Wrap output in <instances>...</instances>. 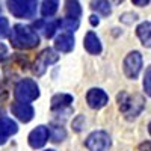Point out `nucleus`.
I'll return each mask as SVG.
<instances>
[{
	"label": "nucleus",
	"mask_w": 151,
	"mask_h": 151,
	"mask_svg": "<svg viewBox=\"0 0 151 151\" xmlns=\"http://www.w3.org/2000/svg\"><path fill=\"white\" fill-rule=\"evenodd\" d=\"M50 137V133H48V129L45 127V125H38L36 129H33L29 134V145L35 150L38 148H42L45 145V142L48 141Z\"/></svg>",
	"instance_id": "nucleus-9"
},
{
	"label": "nucleus",
	"mask_w": 151,
	"mask_h": 151,
	"mask_svg": "<svg viewBox=\"0 0 151 151\" xmlns=\"http://www.w3.org/2000/svg\"><path fill=\"white\" fill-rule=\"evenodd\" d=\"M65 14L68 18H79L82 14V8L79 0H67L65 2Z\"/></svg>",
	"instance_id": "nucleus-16"
},
{
	"label": "nucleus",
	"mask_w": 151,
	"mask_h": 151,
	"mask_svg": "<svg viewBox=\"0 0 151 151\" xmlns=\"http://www.w3.org/2000/svg\"><path fill=\"white\" fill-rule=\"evenodd\" d=\"M6 58H8V48L5 44L0 42V60H5Z\"/></svg>",
	"instance_id": "nucleus-24"
},
{
	"label": "nucleus",
	"mask_w": 151,
	"mask_h": 151,
	"mask_svg": "<svg viewBox=\"0 0 151 151\" xmlns=\"http://www.w3.org/2000/svg\"><path fill=\"white\" fill-rule=\"evenodd\" d=\"M8 9L15 18L29 20L36 14L38 0H8Z\"/></svg>",
	"instance_id": "nucleus-3"
},
{
	"label": "nucleus",
	"mask_w": 151,
	"mask_h": 151,
	"mask_svg": "<svg viewBox=\"0 0 151 151\" xmlns=\"http://www.w3.org/2000/svg\"><path fill=\"white\" fill-rule=\"evenodd\" d=\"M83 45H85L86 52L89 53V55H94V56L100 55V53H101V50H103L101 42H100V38H98L94 32H88V33H86L85 41H83Z\"/></svg>",
	"instance_id": "nucleus-13"
},
{
	"label": "nucleus",
	"mask_w": 151,
	"mask_h": 151,
	"mask_svg": "<svg viewBox=\"0 0 151 151\" xmlns=\"http://www.w3.org/2000/svg\"><path fill=\"white\" fill-rule=\"evenodd\" d=\"M73 95L70 94H56L53 95L52 98V104H50V107H52V110H58V109H64V107H68L71 103H73Z\"/></svg>",
	"instance_id": "nucleus-15"
},
{
	"label": "nucleus",
	"mask_w": 151,
	"mask_h": 151,
	"mask_svg": "<svg viewBox=\"0 0 151 151\" xmlns=\"http://www.w3.org/2000/svg\"><path fill=\"white\" fill-rule=\"evenodd\" d=\"M55 48L58 50V52H62V53H70L74 48V36H73V33H70V32L60 33L55 40Z\"/></svg>",
	"instance_id": "nucleus-12"
},
{
	"label": "nucleus",
	"mask_w": 151,
	"mask_h": 151,
	"mask_svg": "<svg viewBox=\"0 0 151 151\" xmlns=\"http://www.w3.org/2000/svg\"><path fill=\"white\" fill-rule=\"evenodd\" d=\"M11 42L15 48L30 50L40 44V36L30 27L24 24H15L11 32Z\"/></svg>",
	"instance_id": "nucleus-1"
},
{
	"label": "nucleus",
	"mask_w": 151,
	"mask_h": 151,
	"mask_svg": "<svg viewBox=\"0 0 151 151\" xmlns=\"http://www.w3.org/2000/svg\"><path fill=\"white\" fill-rule=\"evenodd\" d=\"M60 24L65 27V30H68V32H74L76 29L79 27V18H67L64 23H60Z\"/></svg>",
	"instance_id": "nucleus-21"
},
{
	"label": "nucleus",
	"mask_w": 151,
	"mask_h": 151,
	"mask_svg": "<svg viewBox=\"0 0 151 151\" xmlns=\"http://www.w3.org/2000/svg\"><path fill=\"white\" fill-rule=\"evenodd\" d=\"M35 26L41 27V30H42L45 38H53V35L56 33L58 27L60 26V21L56 20V21H48V23H38V24H35Z\"/></svg>",
	"instance_id": "nucleus-18"
},
{
	"label": "nucleus",
	"mask_w": 151,
	"mask_h": 151,
	"mask_svg": "<svg viewBox=\"0 0 151 151\" xmlns=\"http://www.w3.org/2000/svg\"><path fill=\"white\" fill-rule=\"evenodd\" d=\"M134 6H139V8H144L150 3V0H132Z\"/></svg>",
	"instance_id": "nucleus-25"
},
{
	"label": "nucleus",
	"mask_w": 151,
	"mask_h": 151,
	"mask_svg": "<svg viewBox=\"0 0 151 151\" xmlns=\"http://www.w3.org/2000/svg\"><path fill=\"white\" fill-rule=\"evenodd\" d=\"M59 6V0H44L41 5V14L42 17H52L56 14Z\"/></svg>",
	"instance_id": "nucleus-19"
},
{
	"label": "nucleus",
	"mask_w": 151,
	"mask_h": 151,
	"mask_svg": "<svg viewBox=\"0 0 151 151\" xmlns=\"http://www.w3.org/2000/svg\"><path fill=\"white\" fill-rule=\"evenodd\" d=\"M142 70V55L139 52H130L124 59V74L130 80H136Z\"/></svg>",
	"instance_id": "nucleus-7"
},
{
	"label": "nucleus",
	"mask_w": 151,
	"mask_h": 151,
	"mask_svg": "<svg viewBox=\"0 0 151 151\" xmlns=\"http://www.w3.org/2000/svg\"><path fill=\"white\" fill-rule=\"evenodd\" d=\"M45 151H55V150H45Z\"/></svg>",
	"instance_id": "nucleus-28"
},
{
	"label": "nucleus",
	"mask_w": 151,
	"mask_h": 151,
	"mask_svg": "<svg viewBox=\"0 0 151 151\" xmlns=\"http://www.w3.org/2000/svg\"><path fill=\"white\" fill-rule=\"evenodd\" d=\"M85 145L89 151H109L112 141H110V136L106 132L97 130L86 137Z\"/></svg>",
	"instance_id": "nucleus-5"
},
{
	"label": "nucleus",
	"mask_w": 151,
	"mask_h": 151,
	"mask_svg": "<svg viewBox=\"0 0 151 151\" xmlns=\"http://www.w3.org/2000/svg\"><path fill=\"white\" fill-rule=\"evenodd\" d=\"M9 21L3 17H0V40H3L9 35Z\"/></svg>",
	"instance_id": "nucleus-22"
},
{
	"label": "nucleus",
	"mask_w": 151,
	"mask_h": 151,
	"mask_svg": "<svg viewBox=\"0 0 151 151\" xmlns=\"http://www.w3.org/2000/svg\"><path fill=\"white\" fill-rule=\"evenodd\" d=\"M86 103L91 109H95V110L103 109L109 103V95L100 88H92L86 94Z\"/></svg>",
	"instance_id": "nucleus-8"
},
{
	"label": "nucleus",
	"mask_w": 151,
	"mask_h": 151,
	"mask_svg": "<svg viewBox=\"0 0 151 151\" xmlns=\"http://www.w3.org/2000/svg\"><path fill=\"white\" fill-rule=\"evenodd\" d=\"M89 23L92 24V26H98V24H100V20H98L97 15H91V17H89Z\"/></svg>",
	"instance_id": "nucleus-26"
},
{
	"label": "nucleus",
	"mask_w": 151,
	"mask_h": 151,
	"mask_svg": "<svg viewBox=\"0 0 151 151\" xmlns=\"http://www.w3.org/2000/svg\"><path fill=\"white\" fill-rule=\"evenodd\" d=\"M18 132V125L8 116H0V145H3L8 137Z\"/></svg>",
	"instance_id": "nucleus-11"
},
{
	"label": "nucleus",
	"mask_w": 151,
	"mask_h": 151,
	"mask_svg": "<svg viewBox=\"0 0 151 151\" xmlns=\"http://www.w3.org/2000/svg\"><path fill=\"white\" fill-rule=\"evenodd\" d=\"M48 133H50V137H52L53 142H60V141H64L65 136H67V132L64 130V127H60V125H53L52 132L48 130Z\"/></svg>",
	"instance_id": "nucleus-20"
},
{
	"label": "nucleus",
	"mask_w": 151,
	"mask_h": 151,
	"mask_svg": "<svg viewBox=\"0 0 151 151\" xmlns=\"http://www.w3.org/2000/svg\"><path fill=\"white\" fill-rule=\"evenodd\" d=\"M150 79H151V68H147V71H145V77H144V89H145V94H147V95L151 94Z\"/></svg>",
	"instance_id": "nucleus-23"
},
{
	"label": "nucleus",
	"mask_w": 151,
	"mask_h": 151,
	"mask_svg": "<svg viewBox=\"0 0 151 151\" xmlns=\"http://www.w3.org/2000/svg\"><path fill=\"white\" fill-rule=\"evenodd\" d=\"M115 2H116V3H121V2H124V0H115Z\"/></svg>",
	"instance_id": "nucleus-27"
},
{
	"label": "nucleus",
	"mask_w": 151,
	"mask_h": 151,
	"mask_svg": "<svg viewBox=\"0 0 151 151\" xmlns=\"http://www.w3.org/2000/svg\"><path fill=\"white\" fill-rule=\"evenodd\" d=\"M14 95H15L17 101L30 103V101H33V100H36L40 97V88H38L35 80L23 79L17 83L15 89H14Z\"/></svg>",
	"instance_id": "nucleus-4"
},
{
	"label": "nucleus",
	"mask_w": 151,
	"mask_h": 151,
	"mask_svg": "<svg viewBox=\"0 0 151 151\" xmlns=\"http://www.w3.org/2000/svg\"><path fill=\"white\" fill-rule=\"evenodd\" d=\"M11 110L12 113L23 122H29L32 121L33 118V107L29 104V103H23V101H15V103H12L11 106Z\"/></svg>",
	"instance_id": "nucleus-10"
},
{
	"label": "nucleus",
	"mask_w": 151,
	"mask_h": 151,
	"mask_svg": "<svg viewBox=\"0 0 151 151\" xmlns=\"http://www.w3.org/2000/svg\"><path fill=\"white\" fill-rule=\"evenodd\" d=\"M91 9L97 11L98 14H101L104 17L112 14V8H110V2H109V0H92V2H91Z\"/></svg>",
	"instance_id": "nucleus-17"
},
{
	"label": "nucleus",
	"mask_w": 151,
	"mask_h": 151,
	"mask_svg": "<svg viewBox=\"0 0 151 151\" xmlns=\"http://www.w3.org/2000/svg\"><path fill=\"white\" fill-rule=\"evenodd\" d=\"M118 106L127 119H134L145 109V98L139 94L129 95L127 92H121L118 95Z\"/></svg>",
	"instance_id": "nucleus-2"
},
{
	"label": "nucleus",
	"mask_w": 151,
	"mask_h": 151,
	"mask_svg": "<svg viewBox=\"0 0 151 151\" xmlns=\"http://www.w3.org/2000/svg\"><path fill=\"white\" fill-rule=\"evenodd\" d=\"M136 35L147 48L151 47V24H150V21L141 23L139 26L136 27Z\"/></svg>",
	"instance_id": "nucleus-14"
},
{
	"label": "nucleus",
	"mask_w": 151,
	"mask_h": 151,
	"mask_svg": "<svg viewBox=\"0 0 151 151\" xmlns=\"http://www.w3.org/2000/svg\"><path fill=\"white\" fill-rule=\"evenodd\" d=\"M58 60H59V55H56L55 50L45 48L35 59V62H33V73L36 76H42L47 71V68L52 64H55V62H58Z\"/></svg>",
	"instance_id": "nucleus-6"
}]
</instances>
